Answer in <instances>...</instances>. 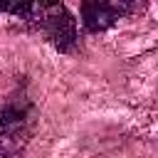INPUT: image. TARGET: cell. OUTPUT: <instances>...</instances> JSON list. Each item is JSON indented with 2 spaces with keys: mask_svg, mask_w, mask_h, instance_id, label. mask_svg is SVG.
<instances>
[{
  "mask_svg": "<svg viewBox=\"0 0 158 158\" xmlns=\"http://www.w3.org/2000/svg\"><path fill=\"white\" fill-rule=\"evenodd\" d=\"M30 25L37 27L59 52L74 49V44L79 40L74 15L64 5H57V2H40L37 5V12L30 20Z\"/></svg>",
  "mask_w": 158,
  "mask_h": 158,
  "instance_id": "obj_2",
  "label": "cell"
},
{
  "mask_svg": "<svg viewBox=\"0 0 158 158\" xmlns=\"http://www.w3.org/2000/svg\"><path fill=\"white\" fill-rule=\"evenodd\" d=\"M35 121L30 101H10L0 109V158H22L35 133Z\"/></svg>",
  "mask_w": 158,
  "mask_h": 158,
  "instance_id": "obj_1",
  "label": "cell"
},
{
  "mask_svg": "<svg viewBox=\"0 0 158 158\" xmlns=\"http://www.w3.org/2000/svg\"><path fill=\"white\" fill-rule=\"evenodd\" d=\"M136 5L126 2V0H114V2H104V0H91L81 5V22L89 32H104L109 30L116 20H121L123 15H128Z\"/></svg>",
  "mask_w": 158,
  "mask_h": 158,
  "instance_id": "obj_3",
  "label": "cell"
}]
</instances>
